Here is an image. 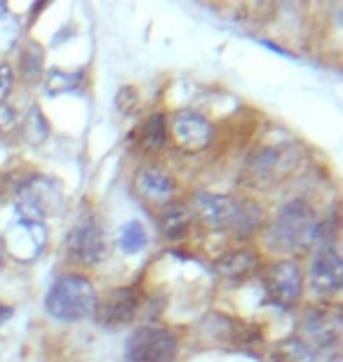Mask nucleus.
Instances as JSON below:
<instances>
[{
    "mask_svg": "<svg viewBox=\"0 0 343 362\" xmlns=\"http://www.w3.org/2000/svg\"><path fill=\"white\" fill-rule=\"evenodd\" d=\"M193 216L205 223L207 228L226 230V228H240V230H254L264 219L259 205L252 202H240L231 195H216V193H198L193 198Z\"/></svg>",
    "mask_w": 343,
    "mask_h": 362,
    "instance_id": "obj_1",
    "label": "nucleus"
},
{
    "mask_svg": "<svg viewBox=\"0 0 343 362\" xmlns=\"http://www.w3.org/2000/svg\"><path fill=\"white\" fill-rule=\"evenodd\" d=\"M97 292H94L92 282L83 275H62L54 280L45 296L47 313L64 322H78L85 317L94 315L97 308Z\"/></svg>",
    "mask_w": 343,
    "mask_h": 362,
    "instance_id": "obj_2",
    "label": "nucleus"
},
{
    "mask_svg": "<svg viewBox=\"0 0 343 362\" xmlns=\"http://www.w3.org/2000/svg\"><path fill=\"white\" fill-rule=\"evenodd\" d=\"M318 235V221L313 216L310 205L303 200H291L282 207L277 219L268 228V245L277 252H291L306 247Z\"/></svg>",
    "mask_w": 343,
    "mask_h": 362,
    "instance_id": "obj_3",
    "label": "nucleus"
},
{
    "mask_svg": "<svg viewBox=\"0 0 343 362\" xmlns=\"http://www.w3.org/2000/svg\"><path fill=\"white\" fill-rule=\"evenodd\" d=\"M62 191L50 177H31L21 186V191L14 202V214L17 219L28 221H45L50 214L59 212L62 207Z\"/></svg>",
    "mask_w": 343,
    "mask_h": 362,
    "instance_id": "obj_4",
    "label": "nucleus"
},
{
    "mask_svg": "<svg viewBox=\"0 0 343 362\" xmlns=\"http://www.w3.org/2000/svg\"><path fill=\"white\" fill-rule=\"evenodd\" d=\"M179 344L163 327H139L127 341V362H174Z\"/></svg>",
    "mask_w": 343,
    "mask_h": 362,
    "instance_id": "obj_5",
    "label": "nucleus"
},
{
    "mask_svg": "<svg viewBox=\"0 0 343 362\" xmlns=\"http://www.w3.org/2000/svg\"><path fill=\"white\" fill-rule=\"evenodd\" d=\"M108 250L111 247H108L106 230L94 216L78 221L69 233V255L80 264L94 266L104 262L108 257Z\"/></svg>",
    "mask_w": 343,
    "mask_h": 362,
    "instance_id": "obj_6",
    "label": "nucleus"
},
{
    "mask_svg": "<svg viewBox=\"0 0 343 362\" xmlns=\"http://www.w3.org/2000/svg\"><path fill=\"white\" fill-rule=\"evenodd\" d=\"M47 243V228L45 221H28V219H17L7 228L5 233V245L7 252L19 259V262H31L42 252Z\"/></svg>",
    "mask_w": 343,
    "mask_h": 362,
    "instance_id": "obj_7",
    "label": "nucleus"
},
{
    "mask_svg": "<svg viewBox=\"0 0 343 362\" xmlns=\"http://www.w3.org/2000/svg\"><path fill=\"white\" fill-rule=\"evenodd\" d=\"M139 299L132 287H118L108 292L104 299L97 301L94 308V317H97L99 327L106 329H120L134 320Z\"/></svg>",
    "mask_w": 343,
    "mask_h": 362,
    "instance_id": "obj_8",
    "label": "nucleus"
},
{
    "mask_svg": "<svg viewBox=\"0 0 343 362\" xmlns=\"http://www.w3.org/2000/svg\"><path fill=\"white\" fill-rule=\"evenodd\" d=\"M172 136L174 144L186 151V153H200L214 139V127L207 118H202L195 111H181L172 120Z\"/></svg>",
    "mask_w": 343,
    "mask_h": 362,
    "instance_id": "obj_9",
    "label": "nucleus"
},
{
    "mask_svg": "<svg viewBox=\"0 0 343 362\" xmlns=\"http://www.w3.org/2000/svg\"><path fill=\"white\" fill-rule=\"evenodd\" d=\"M266 289L273 303H277L280 308H291L303 289L301 269L294 262L273 264L266 273Z\"/></svg>",
    "mask_w": 343,
    "mask_h": 362,
    "instance_id": "obj_10",
    "label": "nucleus"
},
{
    "mask_svg": "<svg viewBox=\"0 0 343 362\" xmlns=\"http://www.w3.org/2000/svg\"><path fill=\"white\" fill-rule=\"evenodd\" d=\"M343 285V262L334 247H325L313 259L310 266V289L320 299H330Z\"/></svg>",
    "mask_w": 343,
    "mask_h": 362,
    "instance_id": "obj_11",
    "label": "nucleus"
},
{
    "mask_svg": "<svg viewBox=\"0 0 343 362\" xmlns=\"http://www.w3.org/2000/svg\"><path fill=\"white\" fill-rule=\"evenodd\" d=\"M136 184V193L141 195L146 202L151 205H170L174 191V179L167 175L165 170H158V168H149V170H141L134 179Z\"/></svg>",
    "mask_w": 343,
    "mask_h": 362,
    "instance_id": "obj_12",
    "label": "nucleus"
},
{
    "mask_svg": "<svg viewBox=\"0 0 343 362\" xmlns=\"http://www.w3.org/2000/svg\"><path fill=\"white\" fill-rule=\"evenodd\" d=\"M191 221H193V214L191 209L186 205H181V202H170V205H165V209L160 212V226H163V235L170 238V240H181L188 228H191Z\"/></svg>",
    "mask_w": 343,
    "mask_h": 362,
    "instance_id": "obj_13",
    "label": "nucleus"
},
{
    "mask_svg": "<svg viewBox=\"0 0 343 362\" xmlns=\"http://www.w3.org/2000/svg\"><path fill=\"white\" fill-rule=\"evenodd\" d=\"M167 141V118L165 113H153L149 120L144 122L141 132H139V144L146 153H156L165 146Z\"/></svg>",
    "mask_w": 343,
    "mask_h": 362,
    "instance_id": "obj_14",
    "label": "nucleus"
},
{
    "mask_svg": "<svg viewBox=\"0 0 343 362\" xmlns=\"http://www.w3.org/2000/svg\"><path fill=\"white\" fill-rule=\"evenodd\" d=\"M254 266H257V257L252 252H231V255H226L219 262V273L226 275V278L238 280L250 275L254 271Z\"/></svg>",
    "mask_w": 343,
    "mask_h": 362,
    "instance_id": "obj_15",
    "label": "nucleus"
},
{
    "mask_svg": "<svg viewBox=\"0 0 343 362\" xmlns=\"http://www.w3.org/2000/svg\"><path fill=\"white\" fill-rule=\"evenodd\" d=\"M83 83V74L80 71H62V69H52L47 71L45 76V92L50 97H59L64 92H71L76 90L78 85Z\"/></svg>",
    "mask_w": 343,
    "mask_h": 362,
    "instance_id": "obj_16",
    "label": "nucleus"
},
{
    "mask_svg": "<svg viewBox=\"0 0 343 362\" xmlns=\"http://www.w3.org/2000/svg\"><path fill=\"white\" fill-rule=\"evenodd\" d=\"M21 33V24L14 14L7 10L5 3H0V54H7L14 49Z\"/></svg>",
    "mask_w": 343,
    "mask_h": 362,
    "instance_id": "obj_17",
    "label": "nucleus"
},
{
    "mask_svg": "<svg viewBox=\"0 0 343 362\" xmlns=\"http://www.w3.org/2000/svg\"><path fill=\"white\" fill-rule=\"evenodd\" d=\"M118 243L125 255H139V252L149 245V235H146V228L139 221H127L125 226L120 228Z\"/></svg>",
    "mask_w": 343,
    "mask_h": 362,
    "instance_id": "obj_18",
    "label": "nucleus"
},
{
    "mask_svg": "<svg viewBox=\"0 0 343 362\" xmlns=\"http://www.w3.org/2000/svg\"><path fill=\"white\" fill-rule=\"evenodd\" d=\"M282 168H284V163H282V153H280V151H273V148L271 151H261V153L252 160V172H250V175L254 179L268 181V179H273Z\"/></svg>",
    "mask_w": 343,
    "mask_h": 362,
    "instance_id": "obj_19",
    "label": "nucleus"
},
{
    "mask_svg": "<svg viewBox=\"0 0 343 362\" xmlns=\"http://www.w3.org/2000/svg\"><path fill=\"white\" fill-rule=\"evenodd\" d=\"M19 69H21V78H24V81H28V83H33L35 78H40V71H42V49L35 45V42H26V47L21 49Z\"/></svg>",
    "mask_w": 343,
    "mask_h": 362,
    "instance_id": "obj_20",
    "label": "nucleus"
},
{
    "mask_svg": "<svg viewBox=\"0 0 343 362\" xmlns=\"http://www.w3.org/2000/svg\"><path fill=\"white\" fill-rule=\"evenodd\" d=\"M24 132H26V139L31 141V144H42V141L47 139L50 127H47V122H45V115L40 113L38 106H33L31 113L26 115Z\"/></svg>",
    "mask_w": 343,
    "mask_h": 362,
    "instance_id": "obj_21",
    "label": "nucleus"
},
{
    "mask_svg": "<svg viewBox=\"0 0 343 362\" xmlns=\"http://www.w3.org/2000/svg\"><path fill=\"white\" fill-rule=\"evenodd\" d=\"M115 106L122 115H132L139 108V92L132 85H125V88L118 90V97H115Z\"/></svg>",
    "mask_w": 343,
    "mask_h": 362,
    "instance_id": "obj_22",
    "label": "nucleus"
},
{
    "mask_svg": "<svg viewBox=\"0 0 343 362\" xmlns=\"http://www.w3.org/2000/svg\"><path fill=\"white\" fill-rule=\"evenodd\" d=\"M14 85V71L10 64H0V106H3V101L7 99V94H10Z\"/></svg>",
    "mask_w": 343,
    "mask_h": 362,
    "instance_id": "obj_23",
    "label": "nucleus"
},
{
    "mask_svg": "<svg viewBox=\"0 0 343 362\" xmlns=\"http://www.w3.org/2000/svg\"><path fill=\"white\" fill-rule=\"evenodd\" d=\"M14 122H17V115L10 106H0V132H7Z\"/></svg>",
    "mask_w": 343,
    "mask_h": 362,
    "instance_id": "obj_24",
    "label": "nucleus"
},
{
    "mask_svg": "<svg viewBox=\"0 0 343 362\" xmlns=\"http://www.w3.org/2000/svg\"><path fill=\"white\" fill-rule=\"evenodd\" d=\"M12 315V308H7V306H0V325H3L7 317Z\"/></svg>",
    "mask_w": 343,
    "mask_h": 362,
    "instance_id": "obj_25",
    "label": "nucleus"
}]
</instances>
